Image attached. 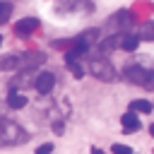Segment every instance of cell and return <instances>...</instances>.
Segmentation results:
<instances>
[{"instance_id":"6da1fadb","label":"cell","mask_w":154,"mask_h":154,"mask_svg":"<svg viewBox=\"0 0 154 154\" xmlns=\"http://www.w3.org/2000/svg\"><path fill=\"white\" fill-rule=\"evenodd\" d=\"M29 140V132L10 120V118H0V147H17V144H24Z\"/></svg>"},{"instance_id":"7a4b0ae2","label":"cell","mask_w":154,"mask_h":154,"mask_svg":"<svg viewBox=\"0 0 154 154\" xmlns=\"http://www.w3.org/2000/svg\"><path fill=\"white\" fill-rule=\"evenodd\" d=\"M89 72L96 77V79H101V82H113L118 75H116V67L106 60V58H94L91 63H89Z\"/></svg>"},{"instance_id":"3957f363","label":"cell","mask_w":154,"mask_h":154,"mask_svg":"<svg viewBox=\"0 0 154 154\" xmlns=\"http://www.w3.org/2000/svg\"><path fill=\"white\" fill-rule=\"evenodd\" d=\"M130 24H132V19H130V12H128V10H120V12H116V14L111 17V22H108V26H111L116 34L125 31Z\"/></svg>"},{"instance_id":"277c9868","label":"cell","mask_w":154,"mask_h":154,"mask_svg":"<svg viewBox=\"0 0 154 154\" xmlns=\"http://www.w3.org/2000/svg\"><path fill=\"white\" fill-rule=\"evenodd\" d=\"M34 87H36L38 94H48V91L55 87V75H53V72H41V75H36Z\"/></svg>"},{"instance_id":"5b68a950","label":"cell","mask_w":154,"mask_h":154,"mask_svg":"<svg viewBox=\"0 0 154 154\" xmlns=\"http://www.w3.org/2000/svg\"><path fill=\"white\" fill-rule=\"evenodd\" d=\"M38 29V19L36 17H24V19H19L17 24H14V34L17 36H29V34H34Z\"/></svg>"},{"instance_id":"8992f818","label":"cell","mask_w":154,"mask_h":154,"mask_svg":"<svg viewBox=\"0 0 154 154\" xmlns=\"http://www.w3.org/2000/svg\"><path fill=\"white\" fill-rule=\"evenodd\" d=\"M125 79L130 82V84H144V77H147V70L144 67H140V65H130V67H125Z\"/></svg>"},{"instance_id":"52a82bcc","label":"cell","mask_w":154,"mask_h":154,"mask_svg":"<svg viewBox=\"0 0 154 154\" xmlns=\"http://www.w3.org/2000/svg\"><path fill=\"white\" fill-rule=\"evenodd\" d=\"M17 58H19L17 67H22V70H31V67H36V65H41L46 60L41 53H24V55H17Z\"/></svg>"},{"instance_id":"ba28073f","label":"cell","mask_w":154,"mask_h":154,"mask_svg":"<svg viewBox=\"0 0 154 154\" xmlns=\"http://www.w3.org/2000/svg\"><path fill=\"white\" fill-rule=\"evenodd\" d=\"M26 103H29V99H26L24 94H19V91H10V96L5 99V106H7V108H12V111L24 108Z\"/></svg>"},{"instance_id":"9c48e42d","label":"cell","mask_w":154,"mask_h":154,"mask_svg":"<svg viewBox=\"0 0 154 154\" xmlns=\"http://www.w3.org/2000/svg\"><path fill=\"white\" fill-rule=\"evenodd\" d=\"M118 43H120V34H113V36H108V38H103V41L99 43V53H101V55H108L111 51L118 48Z\"/></svg>"},{"instance_id":"30bf717a","label":"cell","mask_w":154,"mask_h":154,"mask_svg":"<svg viewBox=\"0 0 154 154\" xmlns=\"http://www.w3.org/2000/svg\"><path fill=\"white\" fill-rule=\"evenodd\" d=\"M120 123H123V130H125V132H137V130L142 128V123H140V118H137L135 113H125V116L120 118Z\"/></svg>"},{"instance_id":"8fae6325","label":"cell","mask_w":154,"mask_h":154,"mask_svg":"<svg viewBox=\"0 0 154 154\" xmlns=\"http://www.w3.org/2000/svg\"><path fill=\"white\" fill-rule=\"evenodd\" d=\"M137 46H140V36H135V34H120L118 48H123V51H137Z\"/></svg>"},{"instance_id":"7c38bea8","label":"cell","mask_w":154,"mask_h":154,"mask_svg":"<svg viewBox=\"0 0 154 154\" xmlns=\"http://www.w3.org/2000/svg\"><path fill=\"white\" fill-rule=\"evenodd\" d=\"M130 108H132V111H137V113H152V108H154V106H152L147 99H135V101L130 103Z\"/></svg>"},{"instance_id":"4fadbf2b","label":"cell","mask_w":154,"mask_h":154,"mask_svg":"<svg viewBox=\"0 0 154 154\" xmlns=\"http://www.w3.org/2000/svg\"><path fill=\"white\" fill-rule=\"evenodd\" d=\"M140 41H154V19L142 24V29H140Z\"/></svg>"},{"instance_id":"5bb4252c","label":"cell","mask_w":154,"mask_h":154,"mask_svg":"<svg viewBox=\"0 0 154 154\" xmlns=\"http://www.w3.org/2000/svg\"><path fill=\"white\" fill-rule=\"evenodd\" d=\"M17 63H19L17 55H5V58H0V72H5V70H17Z\"/></svg>"},{"instance_id":"9a60e30c","label":"cell","mask_w":154,"mask_h":154,"mask_svg":"<svg viewBox=\"0 0 154 154\" xmlns=\"http://www.w3.org/2000/svg\"><path fill=\"white\" fill-rule=\"evenodd\" d=\"M65 65L70 67V72H72V75H75L77 79H79V77L84 75V67L79 65V60H65Z\"/></svg>"},{"instance_id":"2e32d148","label":"cell","mask_w":154,"mask_h":154,"mask_svg":"<svg viewBox=\"0 0 154 154\" xmlns=\"http://www.w3.org/2000/svg\"><path fill=\"white\" fill-rule=\"evenodd\" d=\"M12 14V2H7V0H0V24L7 19Z\"/></svg>"},{"instance_id":"e0dca14e","label":"cell","mask_w":154,"mask_h":154,"mask_svg":"<svg viewBox=\"0 0 154 154\" xmlns=\"http://www.w3.org/2000/svg\"><path fill=\"white\" fill-rule=\"evenodd\" d=\"M111 154H132V149L128 144H113L111 147Z\"/></svg>"},{"instance_id":"ac0fdd59","label":"cell","mask_w":154,"mask_h":154,"mask_svg":"<svg viewBox=\"0 0 154 154\" xmlns=\"http://www.w3.org/2000/svg\"><path fill=\"white\" fill-rule=\"evenodd\" d=\"M142 87L149 89V91H154V70H147V77H144V84Z\"/></svg>"},{"instance_id":"d6986e66","label":"cell","mask_w":154,"mask_h":154,"mask_svg":"<svg viewBox=\"0 0 154 154\" xmlns=\"http://www.w3.org/2000/svg\"><path fill=\"white\" fill-rule=\"evenodd\" d=\"M51 152H53V144H51V142H46V144H41V147L36 149V154H51Z\"/></svg>"},{"instance_id":"ffe728a7","label":"cell","mask_w":154,"mask_h":154,"mask_svg":"<svg viewBox=\"0 0 154 154\" xmlns=\"http://www.w3.org/2000/svg\"><path fill=\"white\" fill-rule=\"evenodd\" d=\"M91 154H106V152H101V149H96V147H94V149H91Z\"/></svg>"},{"instance_id":"44dd1931","label":"cell","mask_w":154,"mask_h":154,"mask_svg":"<svg viewBox=\"0 0 154 154\" xmlns=\"http://www.w3.org/2000/svg\"><path fill=\"white\" fill-rule=\"evenodd\" d=\"M149 132H152V135H154V123H152V125H149Z\"/></svg>"},{"instance_id":"7402d4cb","label":"cell","mask_w":154,"mask_h":154,"mask_svg":"<svg viewBox=\"0 0 154 154\" xmlns=\"http://www.w3.org/2000/svg\"><path fill=\"white\" fill-rule=\"evenodd\" d=\"M0 46H2V36H0Z\"/></svg>"}]
</instances>
